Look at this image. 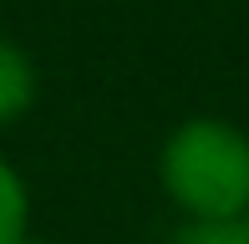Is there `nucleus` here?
Masks as SVG:
<instances>
[{"mask_svg":"<svg viewBox=\"0 0 249 244\" xmlns=\"http://www.w3.org/2000/svg\"><path fill=\"white\" fill-rule=\"evenodd\" d=\"M163 183L209 224L239 219L249 209V142L224 122H188L163 153Z\"/></svg>","mask_w":249,"mask_h":244,"instance_id":"1","label":"nucleus"},{"mask_svg":"<svg viewBox=\"0 0 249 244\" xmlns=\"http://www.w3.org/2000/svg\"><path fill=\"white\" fill-rule=\"evenodd\" d=\"M36 97V76H31V61L20 56L10 41H0V122L20 117Z\"/></svg>","mask_w":249,"mask_h":244,"instance_id":"2","label":"nucleus"},{"mask_svg":"<svg viewBox=\"0 0 249 244\" xmlns=\"http://www.w3.org/2000/svg\"><path fill=\"white\" fill-rule=\"evenodd\" d=\"M26 234V188L0 163V244H20Z\"/></svg>","mask_w":249,"mask_h":244,"instance_id":"3","label":"nucleus"},{"mask_svg":"<svg viewBox=\"0 0 249 244\" xmlns=\"http://www.w3.org/2000/svg\"><path fill=\"white\" fill-rule=\"evenodd\" d=\"M173 244H249V224L239 219H224V224H209V219H198V224L178 229Z\"/></svg>","mask_w":249,"mask_h":244,"instance_id":"4","label":"nucleus"},{"mask_svg":"<svg viewBox=\"0 0 249 244\" xmlns=\"http://www.w3.org/2000/svg\"><path fill=\"white\" fill-rule=\"evenodd\" d=\"M20 244H31V239H20Z\"/></svg>","mask_w":249,"mask_h":244,"instance_id":"5","label":"nucleus"}]
</instances>
